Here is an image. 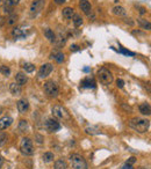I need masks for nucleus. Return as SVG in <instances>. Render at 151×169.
<instances>
[{
    "label": "nucleus",
    "instance_id": "c85d7f7f",
    "mask_svg": "<svg viewBox=\"0 0 151 169\" xmlns=\"http://www.w3.org/2000/svg\"><path fill=\"white\" fill-rule=\"evenodd\" d=\"M17 21H18V15L11 14V15L8 16V19H7V24H8V26H13V24L17 23Z\"/></svg>",
    "mask_w": 151,
    "mask_h": 169
},
{
    "label": "nucleus",
    "instance_id": "7c9ffc66",
    "mask_svg": "<svg viewBox=\"0 0 151 169\" xmlns=\"http://www.w3.org/2000/svg\"><path fill=\"white\" fill-rule=\"evenodd\" d=\"M0 73L7 76V75L11 74V70H9V67H7L6 65H1V66H0Z\"/></svg>",
    "mask_w": 151,
    "mask_h": 169
},
{
    "label": "nucleus",
    "instance_id": "e433bc0d",
    "mask_svg": "<svg viewBox=\"0 0 151 169\" xmlns=\"http://www.w3.org/2000/svg\"><path fill=\"white\" fill-rule=\"evenodd\" d=\"M70 50H71L72 52H76V51H79V50H80V48H79V45H78V44H72V45L70 46Z\"/></svg>",
    "mask_w": 151,
    "mask_h": 169
},
{
    "label": "nucleus",
    "instance_id": "58836bf2",
    "mask_svg": "<svg viewBox=\"0 0 151 169\" xmlns=\"http://www.w3.org/2000/svg\"><path fill=\"white\" fill-rule=\"evenodd\" d=\"M145 13H147V9H145L144 7H139V14H141V15H144Z\"/></svg>",
    "mask_w": 151,
    "mask_h": 169
},
{
    "label": "nucleus",
    "instance_id": "dca6fc26",
    "mask_svg": "<svg viewBox=\"0 0 151 169\" xmlns=\"http://www.w3.org/2000/svg\"><path fill=\"white\" fill-rule=\"evenodd\" d=\"M43 34H44V36L45 38L50 42V43H55V39H56V35H55V33L50 29V28H45L44 30H43Z\"/></svg>",
    "mask_w": 151,
    "mask_h": 169
},
{
    "label": "nucleus",
    "instance_id": "37998d69",
    "mask_svg": "<svg viewBox=\"0 0 151 169\" xmlns=\"http://www.w3.org/2000/svg\"><path fill=\"white\" fill-rule=\"evenodd\" d=\"M2 165H4V158L2 156H0V169L2 167Z\"/></svg>",
    "mask_w": 151,
    "mask_h": 169
},
{
    "label": "nucleus",
    "instance_id": "49530a36",
    "mask_svg": "<svg viewBox=\"0 0 151 169\" xmlns=\"http://www.w3.org/2000/svg\"><path fill=\"white\" fill-rule=\"evenodd\" d=\"M0 113H1V109H0Z\"/></svg>",
    "mask_w": 151,
    "mask_h": 169
},
{
    "label": "nucleus",
    "instance_id": "b1692460",
    "mask_svg": "<svg viewBox=\"0 0 151 169\" xmlns=\"http://www.w3.org/2000/svg\"><path fill=\"white\" fill-rule=\"evenodd\" d=\"M42 159H43V161H44L45 163H49V162L54 161L55 155H54V153H51V152H45V153L42 155Z\"/></svg>",
    "mask_w": 151,
    "mask_h": 169
},
{
    "label": "nucleus",
    "instance_id": "2eb2a0df",
    "mask_svg": "<svg viewBox=\"0 0 151 169\" xmlns=\"http://www.w3.org/2000/svg\"><path fill=\"white\" fill-rule=\"evenodd\" d=\"M27 81H28V76L24 74V73H22V72L17 73V75H15V82H17L19 86H23V85H26V83H27Z\"/></svg>",
    "mask_w": 151,
    "mask_h": 169
},
{
    "label": "nucleus",
    "instance_id": "f704fd0d",
    "mask_svg": "<svg viewBox=\"0 0 151 169\" xmlns=\"http://www.w3.org/2000/svg\"><path fill=\"white\" fill-rule=\"evenodd\" d=\"M136 162V158L135 156H132V158H129L128 160H127V162H126V165H129V166H132Z\"/></svg>",
    "mask_w": 151,
    "mask_h": 169
},
{
    "label": "nucleus",
    "instance_id": "f3484780",
    "mask_svg": "<svg viewBox=\"0 0 151 169\" xmlns=\"http://www.w3.org/2000/svg\"><path fill=\"white\" fill-rule=\"evenodd\" d=\"M138 109H139V113L142 115H144V116H149L151 113V108L149 103H142Z\"/></svg>",
    "mask_w": 151,
    "mask_h": 169
},
{
    "label": "nucleus",
    "instance_id": "a878e982",
    "mask_svg": "<svg viewBox=\"0 0 151 169\" xmlns=\"http://www.w3.org/2000/svg\"><path fill=\"white\" fill-rule=\"evenodd\" d=\"M23 70L26 71V73H33L35 71V65L32 63H26L23 64Z\"/></svg>",
    "mask_w": 151,
    "mask_h": 169
},
{
    "label": "nucleus",
    "instance_id": "4be33fe9",
    "mask_svg": "<svg viewBox=\"0 0 151 169\" xmlns=\"http://www.w3.org/2000/svg\"><path fill=\"white\" fill-rule=\"evenodd\" d=\"M54 169H68V163H66V161L63 160V159L57 160L56 162H55V165H54Z\"/></svg>",
    "mask_w": 151,
    "mask_h": 169
},
{
    "label": "nucleus",
    "instance_id": "ea45409f",
    "mask_svg": "<svg viewBox=\"0 0 151 169\" xmlns=\"http://www.w3.org/2000/svg\"><path fill=\"white\" fill-rule=\"evenodd\" d=\"M54 1H55L56 5H62V4H64L66 0H54Z\"/></svg>",
    "mask_w": 151,
    "mask_h": 169
},
{
    "label": "nucleus",
    "instance_id": "c03bdc74",
    "mask_svg": "<svg viewBox=\"0 0 151 169\" xmlns=\"http://www.w3.org/2000/svg\"><path fill=\"white\" fill-rule=\"evenodd\" d=\"M122 169H132V166H129V165H126V166H123V168Z\"/></svg>",
    "mask_w": 151,
    "mask_h": 169
},
{
    "label": "nucleus",
    "instance_id": "bb28decb",
    "mask_svg": "<svg viewBox=\"0 0 151 169\" xmlns=\"http://www.w3.org/2000/svg\"><path fill=\"white\" fill-rule=\"evenodd\" d=\"M137 22H138V24H139L143 29L150 30V22H149V21H147V20H144V19H138Z\"/></svg>",
    "mask_w": 151,
    "mask_h": 169
},
{
    "label": "nucleus",
    "instance_id": "0eeeda50",
    "mask_svg": "<svg viewBox=\"0 0 151 169\" xmlns=\"http://www.w3.org/2000/svg\"><path fill=\"white\" fill-rule=\"evenodd\" d=\"M52 71H54V66H52L51 64H49V63L43 64V65L40 67V70H38V78H40V79H44V78L49 76Z\"/></svg>",
    "mask_w": 151,
    "mask_h": 169
},
{
    "label": "nucleus",
    "instance_id": "cd10ccee",
    "mask_svg": "<svg viewBox=\"0 0 151 169\" xmlns=\"http://www.w3.org/2000/svg\"><path fill=\"white\" fill-rule=\"evenodd\" d=\"M19 130L21 132H26L28 130V122L26 119H21L19 123Z\"/></svg>",
    "mask_w": 151,
    "mask_h": 169
},
{
    "label": "nucleus",
    "instance_id": "6e6552de",
    "mask_svg": "<svg viewBox=\"0 0 151 169\" xmlns=\"http://www.w3.org/2000/svg\"><path fill=\"white\" fill-rule=\"evenodd\" d=\"M45 129L48 132H56L60 129V124L55 118H49L45 122Z\"/></svg>",
    "mask_w": 151,
    "mask_h": 169
},
{
    "label": "nucleus",
    "instance_id": "4468645a",
    "mask_svg": "<svg viewBox=\"0 0 151 169\" xmlns=\"http://www.w3.org/2000/svg\"><path fill=\"white\" fill-rule=\"evenodd\" d=\"M62 15L65 20H71L75 15V9L72 7H65L62 11Z\"/></svg>",
    "mask_w": 151,
    "mask_h": 169
},
{
    "label": "nucleus",
    "instance_id": "2f4dec72",
    "mask_svg": "<svg viewBox=\"0 0 151 169\" xmlns=\"http://www.w3.org/2000/svg\"><path fill=\"white\" fill-rule=\"evenodd\" d=\"M6 141H7V134L5 132L0 131V147L4 146L6 144Z\"/></svg>",
    "mask_w": 151,
    "mask_h": 169
},
{
    "label": "nucleus",
    "instance_id": "c9c22d12",
    "mask_svg": "<svg viewBox=\"0 0 151 169\" xmlns=\"http://www.w3.org/2000/svg\"><path fill=\"white\" fill-rule=\"evenodd\" d=\"M43 139H44V138H43L41 134H35V140H36L37 144H42V143H43Z\"/></svg>",
    "mask_w": 151,
    "mask_h": 169
},
{
    "label": "nucleus",
    "instance_id": "393cba45",
    "mask_svg": "<svg viewBox=\"0 0 151 169\" xmlns=\"http://www.w3.org/2000/svg\"><path fill=\"white\" fill-rule=\"evenodd\" d=\"M72 21H73L75 27H77V28L80 27V26H83V18L79 14H75L73 18H72Z\"/></svg>",
    "mask_w": 151,
    "mask_h": 169
},
{
    "label": "nucleus",
    "instance_id": "412c9836",
    "mask_svg": "<svg viewBox=\"0 0 151 169\" xmlns=\"http://www.w3.org/2000/svg\"><path fill=\"white\" fill-rule=\"evenodd\" d=\"M65 42H66V36H65V35H63L62 33L58 35V37L56 36V39H55V44H56L57 48H62V46H64Z\"/></svg>",
    "mask_w": 151,
    "mask_h": 169
},
{
    "label": "nucleus",
    "instance_id": "423d86ee",
    "mask_svg": "<svg viewBox=\"0 0 151 169\" xmlns=\"http://www.w3.org/2000/svg\"><path fill=\"white\" fill-rule=\"evenodd\" d=\"M52 113L55 117L59 118V119H63V121H70L71 119V116H70L69 111L60 106H55L52 108Z\"/></svg>",
    "mask_w": 151,
    "mask_h": 169
},
{
    "label": "nucleus",
    "instance_id": "7ed1b4c3",
    "mask_svg": "<svg viewBox=\"0 0 151 169\" xmlns=\"http://www.w3.org/2000/svg\"><path fill=\"white\" fill-rule=\"evenodd\" d=\"M70 162L73 169H87L86 160L78 153H73L70 155Z\"/></svg>",
    "mask_w": 151,
    "mask_h": 169
},
{
    "label": "nucleus",
    "instance_id": "6ab92c4d",
    "mask_svg": "<svg viewBox=\"0 0 151 169\" xmlns=\"http://www.w3.org/2000/svg\"><path fill=\"white\" fill-rule=\"evenodd\" d=\"M112 11H113V14L116 16H126L127 15V12L122 6H115Z\"/></svg>",
    "mask_w": 151,
    "mask_h": 169
},
{
    "label": "nucleus",
    "instance_id": "aec40b11",
    "mask_svg": "<svg viewBox=\"0 0 151 169\" xmlns=\"http://www.w3.org/2000/svg\"><path fill=\"white\" fill-rule=\"evenodd\" d=\"M9 91L13 95H20L22 89H21V86H19L17 82H13L9 85Z\"/></svg>",
    "mask_w": 151,
    "mask_h": 169
},
{
    "label": "nucleus",
    "instance_id": "72a5a7b5",
    "mask_svg": "<svg viewBox=\"0 0 151 169\" xmlns=\"http://www.w3.org/2000/svg\"><path fill=\"white\" fill-rule=\"evenodd\" d=\"M116 86H117L119 88H123V87H124V81H123L122 79H117V80H116Z\"/></svg>",
    "mask_w": 151,
    "mask_h": 169
},
{
    "label": "nucleus",
    "instance_id": "f8f14e48",
    "mask_svg": "<svg viewBox=\"0 0 151 169\" xmlns=\"http://www.w3.org/2000/svg\"><path fill=\"white\" fill-rule=\"evenodd\" d=\"M50 58L54 59V60H56L58 64H60V63H63L65 60V55L62 51H59V50H54L50 53Z\"/></svg>",
    "mask_w": 151,
    "mask_h": 169
},
{
    "label": "nucleus",
    "instance_id": "a211bd4d",
    "mask_svg": "<svg viewBox=\"0 0 151 169\" xmlns=\"http://www.w3.org/2000/svg\"><path fill=\"white\" fill-rule=\"evenodd\" d=\"M81 86L85 87V88H94L95 87V82L93 80V78H86L81 81Z\"/></svg>",
    "mask_w": 151,
    "mask_h": 169
},
{
    "label": "nucleus",
    "instance_id": "ddd939ff",
    "mask_svg": "<svg viewBox=\"0 0 151 169\" xmlns=\"http://www.w3.org/2000/svg\"><path fill=\"white\" fill-rule=\"evenodd\" d=\"M29 109V103L26 98H21L18 102V110L20 113H26Z\"/></svg>",
    "mask_w": 151,
    "mask_h": 169
},
{
    "label": "nucleus",
    "instance_id": "9b49d317",
    "mask_svg": "<svg viewBox=\"0 0 151 169\" xmlns=\"http://www.w3.org/2000/svg\"><path fill=\"white\" fill-rule=\"evenodd\" d=\"M12 123H13V118H12L11 116H5V117H2V118L0 119V131H2V130H5V129L9 128V126L12 125Z\"/></svg>",
    "mask_w": 151,
    "mask_h": 169
},
{
    "label": "nucleus",
    "instance_id": "a19ab883",
    "mask_svg": "<svg viewBox=\"0 0 151 169\" xmlns=\"http://www.w3.org/2000/svg\"><path fill=\"white\" fill-rule=\"evenodd\" d=\"M4 23H5V19L0 16V27H2V26H4Z\"/></svg>",
    "mask_w": 151,
    "mask_h": 169
},
{
    "label": "nucleus",
    "instance_id": "f257e3e1",
    "mask_svg": "<svg viewBox=\"0 0 151 169\" xmlns=\"http://www.w3.org/2000/svg\"><path fill=\"white\" fill-rule=\"evenodd\" d=\"M129 126L138 133H145V132H148L149 128H150V121L136 117V118H132L129 121Z\"/></svg>",
    "mask_w": 151,
    "mask_h": 169
},
{
    "label": "nucleus",
    "instance_id": "f03ea898",
    "mask_svg": "<svg viewBox=\"0 0 151 169\" xmlns=\"http://www.w3.org/2000/svg\"><path fill=\"white\" fill-rule=\"evenodd\" d=\"M96 75H98L99 81H100L102 85H105V86L111 85V83L113 82V80H114L112 72H111L109 70H107L106 67H101V68L98 71Z\"/></svg>",
    "mask_w": 151,
    "mask_h": 169
},
{
    "label": "nucleus",
    "instance_id": "9d476101",
    "mask_svg": "<svg viewBox=\"0 0 151 169\" xmlns=\"http://www.w3.org/2000/svg\"><path fill=\"white\" fill-rule=\"evenodd\" d=\"M79 7L83 11L84 14L91 16V12H92V6L90 4L88 0H79Z\"/></svg>",
    "mask_w": 151,
    "mask_h": 169
},
{
    "label": "nucleus",
    "instance_id": "a18cd8bd",
    "mask_svg": "<svg viewBox=\"0 0 151 169\" xmlns=\"http://www.w3.org/2000/svg\"><path fill=\"white\" fill-rule=\"evenodd\" d=\"M139 169H147V168H144V167H142V168H139Z\"/></svg>",
    "mask_w": 151,
    "mask_h": 169
},
{
    "label": "nucleus",
    "instance_id": "20e7f679",
    "mask_svg": "<svg viewBox=\"0 0 151 169\" xmlns=\"http://www.w3.org/2000/svg\"><path fill=\"white\" fill-rule=\"evenodd\" d=\"M43 89H44V93L49 97H57L59 94V87L54 80L47 81L43 86Z\"/></svg>",
    "mask_w": 151,
    "mask_h": 169
},
{
    "label": "nucleus",
    "instance_id": "1a4fd4ad",
    "mask_svg": "<svg viewBox=\"0 0 151 169\" xmlns=\"http://www.w3.org/2000/svg\"><path fill=\"white\" fill-rule=\"evenodd\" d=\"M44 4H45V0H34L32 2V6H30V12L33 14H37L40 13L43 7H44Z\"/></svg>",
    "mask_w": 151,
    "mask_h": 169
},
{
    "label": "nucleus",
    "instance_id": "de8ad7c7",
    "mask_svg": "<svg viewBox=\"0 0 151 169\" xmlns=\"http://www.w3.org/2000/svg\"><path fill=\"white\" fill-rule=\"evenodd\" d=\"M1 1H2V0H0V2H1Z\"/></svg>",
    "mask_w": 151,
    "mask_h": 169
},
{
    "label": "nucleus",
    "instance_id": "5701e85b",
    "mask_svg": "<svg viewBox=\"0 0 151 169\" xmlns=\"http://www.w3.org/2000/svg\"><path fill=\"white\" fill-rule=\"evenodd\" d=\"M12 35H13V37L15 38V39H19V38H22L26 36V34L22 31L21 28H14L13 31H12Z\"/></svg>",
    "mask_w": 151,
    "mask_h": 169
},
{
    "label": "nucleus",
    "instance_id": "4c0bfd02",
    "mask_svg": "<svg viewBox=\"0 0 151 169\" xmlns=\"http://www.w3.org/2000/svg\"><path fill=\"white\" fill-rule=\"evenodd\" d=\"M4 11H5V13H7V14H9V15H11V14H13V13H12V9H11V7H7V6H5V7H4Z\"/></svg>",
    "mask_w": 151,
    "mask_h": 169
},
{
    "label": "nucleus",
    "instance_id": "c756f323",
    "mask_svg": "<svg viewBox=\"0 0 151 169\" xmlns=\"http://www.w3.org/2000/svg\"><path fill=\"white\" fill-rule=\"evenodd\" d=\"M2 1H4L5 6H7V7H13V6H17V5L19 4L20 0H2Z\"/></svg>",
    "mask_w": 151,
    "mask_h": 169
},
{
    "label": "nucleus",
    "instance_id": "473e14b6",
    "mask_svg": "<svg viewBox=\"0 0 151 169\" xmlns=\"http://www.w3.org/2000/svg\"><path fill=\"white\" fill-rule=\"evenodd\" d=\"M85 132L88 133V134H96L98 133V129H95V128H86Z\"/></svg>",
    "mask_w": 151,
    "mask_h": 169
},
{
    "label": "nucleus",
    "instance_id": "79ce46f5",
    "mask_svg": "<svg viewBox=\"0 0 151 169\" xmlns=\"http://www.w3.org/2000/svg\"><path fill=\"white\" fill-rule=\"evenodd\" d=\"M130 20H132V19H124V21H126L127 23H129L130 26H132V24H134V22H132V21H130Z\"/></svg>",
    "mask_w": 151,
    "mask_h": 169
},
{
    "label": "nucleus",
    "instance_id": "39448f33",
    "mask_svg": "<svg viewBox=\"0 0 151 169\" xmlns=\"http://www.w3.org/2000/svg\"><path fill=\"white\" fill-rule=\"evenodd\" d=\"M20 150L23 155L29 156L34 154V146H33V141L29 138H23L20 143Z\"/></svg>",
    "mask_w": 151,
    "mask_h": 169
}]
</instances>
